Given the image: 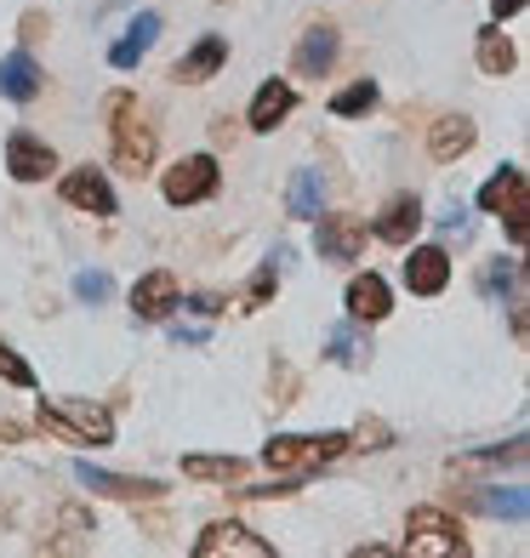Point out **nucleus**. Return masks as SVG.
I'll list each match as a JSON object with an SVG mask.
<instances>
[{
	"instance_id": "obj_30",
	"label": "nucleus",
	"mask_w": 530,
	"mask_h": 558,
	"mask_svg": "<svg viewBox=\"0 0 530 558\" xmlns=\"http://www.w3.org/2000/svg\"><path fill=\"white\" fill-rule=\"evenodd\" d=\"M0 383L35 388V365H29V360H17V348H7V342H0Z\"/></svg>"
},
{
	"instance_id": "obj_26",
	"label": "nucleus",
	"mask_w": 530,
	"mask_h": 558,
	"mask_svg": "<svg viewBox=\"0 0 530 558\" xmlns=\"http://www.w3.org/2000/svg\"><path fill=\"white\" fill-rule=\"evenodd\" d=\"M286 206H291V217L314 222L320 206H325V177H320V171H297V177H291V189H286Z\"/></svg>"
},
{
	"instance_id": "obj_4",
	"label": "nucleus",
	"mask_w": 530,
	"mask_h": 558,
	"mask_svg": "<svg viewBox=\"0 0 530 558\" xmlns=\"http://www.w3.org/2000/svg\"><path fill=\"white\" fill-rule=\"evenodd\" d=\"M406 553L417 558H468V536L462 524L445 513V507H417V513L406 519Z\"/></svg>"
},
{
	"instance_id": "obj_7",
	"label": "nucleus",
	"mask_w": 530,
	"mask_h": 558,
	"mask_svg": "<svg viewBox=\"0 0 530 558\" xmlns=\"http://www.w3.org/2000/svg\"><path fill=\"white\" fill-rule=\"evenodd\" d=\"M74 478H81L92 496H115V501H155V496H166L160 478H125V473H104L92 462H74Z\"/></svg>"
},
{
	"instance_id": "obj_20",
	"label": "nucleus",
	"mask_w": 530,
	"mask_h": 558,
	"mask_svg": "<svg viewBox=\"0 0 530 558\" xmlns=\"http://www.w3.org/2000/svg\"><path fill=\"white\" fill-rule=\"evenodd\" d=\"M473 120L468 114H445V120H434V125H427V155H434V160H462L468 155V148H473Z\"/></svg>"
},
{
	"instance_id": "obj_14",
	"label": "nucleus",
	"mask_w": 530,
	"mask_h": 558,
	"mask_svg": "<svg viewBox=\"0 0 530 558\" xmlns=\"http://www.w3.org/2000/svg\"><path fill=\"white\" fill-rule=\"evenodd\" d=\"M337 52H342V35L332 29V23H314V29L297 40V74L325 81V74H332V63H337Z\"/></svg>"
},
{
	"instance_id": "obj_24",
	"label": "nucleus",
	"mask_w": 530,
	"mask_h": 558,
	"mask_svg": "<svg viewBox=\"0 0 530 558\" xmlns=\"http://www.w3.org/2000/svg\"><path fill=\"white\" fill-rule=\"evenodd\" d=\"M325 353H332V365H342V371H365V360H371V342H365V331H360V319L337 325L332 342H325Z\"/></svg>"
},
{
	"instance_id": "obj_29",
	"label": "nucleus",
	"mask_w": 530,
	"mask_h": 558,
	"mask_svg": "<svg viewBox=\"0 0 530 558\" xmlns=\"http://www.w3.org/2000/svg\"><path fill=\"white\" fill-rule=\"evenodd\" d=\"M240 456H183V473L189 478H222V485H229V478H240Z\"/></svg>"
},
{
	"instance_id": "obj_13",
	"label": "nucleus",
	"mask_w": 530,
	"mask_h": 558,
	"mask_svg": "<svg viewBox=\"0 0 530 558\" xmlns=\"http://www.w3.org/2000/svg\"><path fill=\"white\" fill-rule=\"evenodd\" d=\"M406 286L411 296H439L450 286V257H445V245H417L411 257H406Z\"/></svg>"
},
{
	"instance_id": "obj_18",
	"label": "nucleus",
	"mask_w": 530,
	"mask_h": 558,
	"mask_svg": "<svg viewBox=\"0 0 530 558\" xmlns=\"http://www.w3.org/2000/svg\"><path fill=\"white\" fill-rule=\"evenodd\" d=\"M297 109V92H291V81H263L257 86V97H251V114H245V125L251 132H274L286 114Z\"/></svg>"
},
{
	"instance_id": "obj_11",
	"label": "nucleus",
	"mask_w": 530,
	"mask_h": 558,
	"mask_svg": "<svg viewBox=\"0 0 530 558\" xmlns=\"http://www.w3.org/2000/svg\"><path fill=\"white\" fill-rule=\"evenodd\" d=\"M342 308H348V319H360V325L388 319V308H394L388 279H383V274H353L348 291H342Z\"/></svg>"
},
{
	"instance_id": "obj_22",
	"label": "nucleus",
	"mask_w": 530,
	"mask_h": 558,
	"mask_svg": "<svg viewBox=\"0 0 530 558\" xmlns=\"http://www.w3.org/2000/svg\"><path fill=\"white\" fill-rule=\"evenodd\" d=\"M514 206H525V171L519 166H502L491 183L479 189V211L502 217V211H514Z\"/></svg>"
},
{
	"instance_id": "obj_33",
	"label": "nucleus",
	"mask_w": 530,
	"mask_h": 558,
	"mask_svg": "<svg viewBox=\"0 0 530 558\" xmlns=\"http://www.w3.org/2000/svg\"><path fill=\"white\" fill-rule=\"evenodd\" d=\"M177 308H194L200 319H217L222 314V296H206V291H200V296H177Z\"/></svg>"
},
{
	"instance_id": "obj_32",
	"label": "nucleus",
	"mask_w": 530,
	"mask_h": 558,
	"mask_svg": "<svg viewBox=\"0 0 530 558\" xmlns=\"http://www.w3.org/2000/svg\"><path fill=\"white\" fill-rule=\"evenodd\" d=\"M439 234H445V240H468V234H473V222H468V206H462V199L439 217Z\"/></svg>"
},
{
	"instance_id": "obj_9",
	"label": "nucleus",
	"mask_w": 530,
	"mask_h": 558,
	"mask_svg": "<svg viewBox=\"0 0 530 558\" xmlns=\"http://www.w3.org/2000/svg\"><path fill=\"white\" fill-rule=\"evenodd\" d=\"M63 199H69V206H81V211H92V217H115V211H120V199H115V189H109V177H104V171H92V166L63 171Z\"/></svg>"
},
{
	"instance_id": "obj_31",
	"label": "nucleus",
	"mask_w": 530,
	"mask_h": 558,
	"mask_svg": "<svg viewBox=\"0 0 530 558\" xmlns=\"http://www.w3.org/2000/svg\"><path fill=\"white\" fill-rule=\"evenodd\" d=\"M74 296H81V302H109L115 296V279L104 268H86L81 279H74Z\"/></svg>"
},
{
	"instance_id": "obj_34",
	"label": "nucleus",
	"mask_w": 530,
	"mask_h": 558,
	"mask_svg": "<svg viewBox=\"0 0 530 558\" xmlns=\"http://www.w3.org/2000/svg\"><path fill=\"white\" fill-rule=\"evenodd\" d=\"M274 291V263H263L257 268V279H251V291H245V308H257V302Z\"/></svg>"
},
{
	"instance_id": "obj_2",
	"label": "nucleus",
	"mask_w": 530,
	"mask_h": 558,
	"mask_svg": "<svg viewBox=\"0 0 530 558\" xmlns=\"http://www.w3.org/2000/svg\"><path fill=\"white\" fill-rule=\"evenodd\" d=\"M40 427L74 445H115V416L92 399H40Z\"/></svg>"
},
{
	"instance_id": "obj_23",
	"label": "nucleus",
	"mask_w": 530,
	"mask_h": 558,
	"mask_svg": "<svg viewBox=\"0 0 530 558\" xmlns=\"http://www.w3.org/2000/svg\"><path fill=\"white\" fill-rule=\"evenodd\" d=\"M479 286H485V296H508V308H525V263H519V257H496V263H485Z\"/></svg>"
},
{
	"instance_id": "obj_21",
	"label": "nucleus",
	"mask_w": 530,
	"mask_h": 558,
	"mask_svg": "<svg viewBox=\"0 0 530 558\" xmlns=\"http://www.w3.org/2000/svg\"><path fill=\"white\" fill-rule=\"evenodd\" d=\"M0 97H12V104H35L40 97V69L29 52H7L0 58Z\"/></svg>"
},
{
	"instance_id": "obj_17",
	"label": "nucleus",
	"mask_w": 530,
	"mask_h": 558,
	"mask_svg": "<svg viewBox=\"0 0 530 558\" xmlns=\"http://www.w3.org/2000/svg\"><path fill=\"white\" fill-rule=\"evenodd\" d=\"M222 63H229V40H222V35H200V40H194V52H189V58H177L171 81L200 86V81H212Z\"/></svg>"
},
{
	"instance_id": "obj_25",
	"label": "nucleus",
	"mask_w": 530,
	"mask_h": 558,
	"mask_svg": "<svg viewBox=\"0 0 530 558\" xmlns=\"http://www.w3.org/2000/svg\"><path fill=\"white\" fill-rule=\"evenodd\" d=\"M473 58H479V69H485V74H508V69L519 63L514 40L502 35V23H491V29H479V46H473Z\"/></svg>"
},
{
	"instance_id": "obj_36",
	"label": "nucleus",
	"mask_w": 530,
	"mask_h": 558,
	"mask_svg": "<svg viewBox=\"0 0 530 558\" xmlns=\"http://www.w3.org/2000/svg\"><path fill=\"white\" fill-rule=\"evenodd\" d=\"M514 12H525V0H491V17H496V23H508Z\"/></svg>"
},
{
	"instance_id": "obj_10",
	"label": "nucleus",
	"mask_w": 530,
	"mask_h": 558,
	"mask_svg": "<svg viewBox=\"0 0 530 558\" xmlns=\"http://www.w3.org/2000/svg\"><path fill=\"white\" fill-rule=\"evenodd\" d=\"M320 234H314V251L320 263H353L365 251V222L360 217H314Z\"/></svg>"
},
{
	"instance_id": "obj_8",
	"label": "nucleus",
	"mask_w": 530,
	"mask_h": 558,
	"mask_svg": "<svg viewBox=\"0 0 530 558\" xmlns=\"http://www.w3.org/2000/svg\"><path fill=\"white\" fill-rule=\"evenodd\" d=\"M7 171L17 177V183H46V177L58 171L52 143H40L35 132H12L7 137Z\"/></svg>"
},
{
	"instance_id": "obj_27",
	"label": "nucleus",
	"mask_w": 530,
	"mask_h": 558,
	"mask_svg": "<svg viewBox=\"0 0 530 558\" xmlns=\"http://www.w3.org/2000/svg\"><path fill=\"white\" fill-rule=\"evenodd\" d=\"M376 109V81H353L332 97V114L337 120H353V114H371Z\"/></svg>"
},
{
	"instance_id": "obj_5",
	"label": "nucleus",
	"mask_w": 530,
	"mask_h": 558,
	"mask_svg": "<svg viewBox=\"0 0 530 558\" xmlns=\"http://www.w3.org/2000/svg\"><path fill=\"white\" fill-rule=\"evenodd\" d=\"M222 183V171H217V155H189V160H177L166 177H160V194L171 199V206H200V199H212Z\"/></svg>"
},
{
	"instance_id": "obj_28",
	"label": "nucleus",
	"mask_w": 530,
	"mask_h": 558,
	"mask_svg": "<svg viewBox=\"0 0 530 558\" xmlns=\"http://www.w3.org/2000/svg\"><path fill=\"white\" fill-rule=\"evenodd\" d=\"M58 530H69V536L46 542V553H63V547H86L97 524H92V513H81V507H63V513H58Z\"/></svg>"
},
{
	"instance_id": "obj_3",
	"label": "nucleus",
	"mask_w": 530,
	"mask_h": 558,
	"mask_svg": "<svg viewBox=\"0 0 530 558\" xmlns=\"http://www.w3.org/2000/svg\"><path fill=\"white\" fill-rule=\"evenodd\" d=\"M348 445H353L348 434H274L263 445V462L274 473H314L325 462H337Z\"/></svg>"
},
{
	"instance_id": "obj_6",
	"label": "nucleus",
	"mask_w": 530,
	"mask_h": 558,
	"mask_svg": "<svg viewBox=\"0 0 530 558\" xmlns=\"http://www.w3.org/2000/svg\"><path fill=\"white\" fill-rule=\"evenodd\" d=\"M274 547L263 542V536H251L245 524H234V519H217V524H206V536L194 542V558H268Z\"/></svg>"
},
{
	"instance_id": "obj_16",
	"label": "nucleus",
	"mask_w": 530,
	"mask_h": 558,
	"mask_svg": "<svg viewBox=\"0 0 530 558\" xmlns=\"http://www.w3.org/2000/svg\"><path fill=\"white\" fill-rule=\"evenodd\" d=\"M155 40H160V12H137L132 23H125V35L109 46V63H115V69H137Z\"/></svg>"
},
{
	"instance_id": "obj_15",
	"label": "nucleus",
	"mask_w": 530,
	"mask_h": 558,
	"mask_svg": "<svg viewBox=\"0 0 530 558\" xmlns=\"http://www.w3.org/2000/svg\"><path fill=\"white\" fill-rule=\"evenodd\" d=\"M417 228H422V199L417 194H394L388 206H383V217L371 222V234L383 240V245H411Z\"/></svg>"
},
{
	"instance_id": "obj_35",
	"label": "nucleus",
	"mask_w": 530,
	"mask_h": 558,
	"mask_svg": "<svg viewBox=\"0 0 530 558\" xmlns=\"http://www.w3.org/2000/svg\"><path fill=\"white\" fill-rule=\"evenodd\" d=\"M171 342H206V325H171Z\"/></svg>"
},
{
	"instance_id": "obj_12",
	"label": "nucleus",
	"mask_w": 530,
	"mask_h": 558,
	"mask_svg": "<svg viewBox=\"0 0 530 558\" xmlns=\"http://www.w3.org/2000/svg\"><path fill=\"white\" fill-rule=\"evenodd\" d=\"M177 296H183L177 274H171V268H155V274H143L137 286H132V314L155 325V319H166V314L177 308Z\"/></svg>"
},
{
	"instance_id": "obj_1",
	"label": "nucleus",
	"mask_w": 530,
	"mask_h": 558,
	"mask_svg": "<svg viewBox=\"0 0 530 558\" xmlns=\"http://www.w3.org/2000/svg\"><path fill=\"white\" fill-rule=\"evenodd\" d=\"M109 148H115V166L125 171V177H143L148 166H155V148H160V137H155V125L143 120V109L132 104L125 92H115L109 97Z\"/></svg>"
},
{
	"instance_id": "obj_19",
	"label": "nucleus",
	"mask_w": 530,
	"mask_h": 558,
	"mask_svg": "<svg viewBox=\"0 0 530 558\" xmlns=\"http://www.w3.org/2000/svg\"><path fill=\"white\" fill-rule=\"evenodd\" d=\"M468 507H473V513H485V519H508V524L530 519V496L519 485H485V490L468 496Z\"/></svg>"
}]
</instances>
